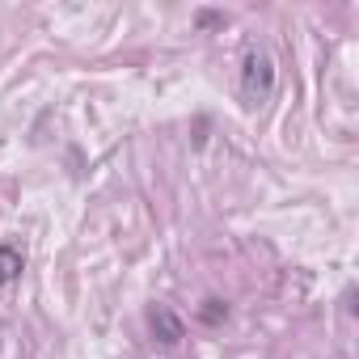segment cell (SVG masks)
I'll list each match as a JSON object with an SVG mask.
<instances>
[{
	"mask_svg": "<svg viewBox=\"0 0 359 359\" xmlns=\"http://www.w3.org/2000/svg\"><path fill=\"white\" fill-rule=\"evenodd\" d=\"M148 325H152V334H156L161 342H169V346H173V342H182V334H187V330H182V321H177V317H173L165 304H152V313H148Z\"/></svg>",
	"mask_w": 359,
	"mask_h": 359,
	"instance_id": "2",
	"label": "cell"
},
{
	"mask_svg": "<svg viewBox=\"0 0 359 359\" xmlns=\"http://www.w3.org/2000/svg\"><path fill=\"white\" fill-rule=\"evenodd\" d=\"M22 266H26L22 250H13V245H0V287H5V283H13V279L22 275Z\"/></svg>",
	"mask_w": 359,
	"mask_h": 359,
	"instance_id": "3",
	"label": "cell"
},
{
	"mask_svg": "<svg viewBox=\"0 0 359 359\" xmlns=\"http://www.w3.org/2000/svg\"><path fill=\"white\" fill-rule=\"evenodd\" d=\"M271 89H275V64H271L266 51L250 47L245 64H241V97H245V106H262L271 97Z\"/></svg>",
	"mask_w": 359,
	"mask_h": 359,
	"instance_id": "1",
	"label": "cell"
},
{
	"mask_svg": "<svg viewBox=\"0 0 359 359\" xmlns=\"http://www.w3.org/2000/svg\"><path fill=\"white\" fill-rule=\"evenodd\" d=\"M224 317H229V309H224L220 300H208V309H203V321H208V325H216V321H224Z\"/></svg>",
	"mask_w": 359,
	"mask_h": 359,
	"instance_id": "4",
	"label": "cell"
}]
</instances>
